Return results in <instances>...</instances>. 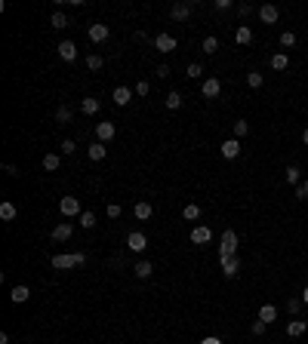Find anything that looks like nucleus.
<instances>
[{
	"mask_svg": "<svg viewBox=\"0 0 308 344\" xmlns=\"http://www.w3.org/2000/svg\"><path fill=\"white\" fill-rule=\"evenodd\" d=\"M237 246H241V240H237L234 231H225L219 240V261H225V258H234L237 255Z\"/></svg>",
	"mask_w": 308,
	"mask_h": 344,
	"instance_id": "nucleus-1",
	"label": "nucleus"
},
{
	"mask_svg": "<svg viewBox=\"0 0 308 344\" xmlns=\"http://www.w3.org/2000/svg\"><path fill=\"white\" fill-rule=\"evenodd\" d=\"M83 261H87V252H71V255H52V267H55V270L80 267Z\"/></svg>",
	"mask_w": 308,
	"mask_h": 344,
	"instance_id": "nucleus-2",
	"label": "nucleus"
},
{
	"mask_svg": "<svg viewBox=\"0 0 308 344\" xmlns=\"http://www.w3.org/2000/svg\"><path fill=\"white\" fill-rule=\"evenodd\" d=\"M191 12H194V3H191V0H182V3H173L170 16H173L176 22H188V19H191Z\"/></svg>",
	"mask_w": 308,
	"mask_h": 344,
	"instance_id": "nucleus-3",
	"label": "nucleus"
},
{
	"mask_svg": "<svg viewBox=\"0 0 308 344\" xmlns=\"http://www.w3.org/2000/svg\"><path fill=\"white\" fill-rule=\"evenodd\" d=\"M59 209H62L65 218H74V215H80V212H83L77 197H62V200H59Z\"/></svg>",
	"mask_w": 308,
	"mask_h": 344,
	"instance_id": "nucleus-4",
	"label": "nucleus"
},
{
	"mask_svg": "<svg viewBox=\"0 0 308 344\" xmlns=\"http://www.w3.org/2000/svg\"><path fill=\"white\" fill-rule=\"evenodd\" d=\"M127 249H130V252H145V249H148V237H145L142 231H133V234L127 237Z\"/></svg>",
	"mask_w": 308,
	"mask_h": 344,
	"instance_id": "nucleus-5",
	"label": "nucleus"
},
{
	"mask_svg": "<svg viewBox=\"0 0 308 344\" xmlns=\"http://www.w3.org/2000/svg\"><path fill=\"white\" fill-rule=\"evenodd\" d=\"M71 237H74V224L71 221H62V224L52 227V240L55 243H65V240H71Z\"/></svg>",
	"mask_w": 308,
	"mask_h": 344,
	"instance_id": "nucleus-6",
	"label": "nucleus"
},
{
	"mask_svg": "<svg viewBox=\"0 0 308 344\" xmlns=\"http://www.w3.org/2000/svg\"><path fill=\"white\" fill-rule=\"evenodd\" d=\"M114 135H117V126L111 123V120H105V123H99V126H96V138H99L102 145H105V141H111Z\"/></svg>",
	"mask_w": 308,
	"mask_h": 344,
	"instance_id": "nucleus-7",
	"label": "nucleus"
},
{
	"mask_svg": "<svg viewBox=\"0 0 308 344\" xmlns=\"http://www.w3.org/2000/svg\"><path fill=\"white\" fill-rule=\"evenodd\" d=\"M201 92H204V98H216V95L222 92L219 77H206V80H204V86H201Z\"/></svg>",
	"mask_w": 308,
	"mask_h": 344,
	"instance_id": "nucleus-8",
	"label": "nucleus"
},
{
	"mask_svg": "<svg viewBox=\"0 0 308 344\" xmlns=\"http://www.w3.org/2000/svg\"><path fill=\"white\" fill-rule=\"evenodd\" d=\"M209 237H213V234H209V227H206V224L191 227V243H194V246H204V243H209Z\"/></svg>",
	"mask_w": 308,
	"mask_h": 344,
	"instance_id": "nucleus-9",
	"label": "nucleus"
},
{
	"mask_svg": "<svg viewBox=\"0 0 308 344\" xmlns=\"http://www.w3.org/2000/svg\"><path fill=\"white\" fill-rule=\"evenodd\" d=\"M277 16H281V9H277V6H271V3L259 6V19H262L265 25H274V22H277Z\"/></svg>",
	"mask_w": 308,
	"mask_h": 344,
	"instance_id": "nucleus-10",
	"label": "nucleus"
},
{
	"mask_svg": "<svg viewBox=\"0 0 308 344\" xmlns=\"http://www.w3.org/2000/svg\"><path fill=\"white\" fill-rule=\"evenodd\" d=\"M154 46H157L160 52H173L176 49V37L173 34H157L154 37Z\"/></svg>",
	"mask_w": 308,
	"mask_h": 344,
	"instance_id": "nucleus-11",
	"label": "nucleus"
},
{
	"mask_svg": "<svg viewBox=\"0 0 308 344\" xmlns=\"http://www.w3.org/2000/svg\"><path fill=\"white\" fill-rule=\"evenodd\" d=\"M59 59H65V62H74L77 59V46L71 40H62L59 43Z\"/></svg>",
	"mask_w": 308,
	"mask_h": 344,
	"instance_id": "nucleus-12",
	"label": "nucleus"
},
{
	"mask_svg": "<svg viewBox=\"0 0 308 344\" xmlns=\"http://www.w3.org/2000/svg\"><path fill=\"white\" fill-rule=\"evenodd\" d=\"M237 154H241V141H237V138L222 141V157H225V160H234Z\"/></svg>",
	"mask_w": 308,
	"mask_h": 344,
	"instance_id": "nucleus-13",
	"label": "nucleus"
},
{
	"mask_svg": "<svg viewBox=\"0 0 308 344\" xmlns=\"http://www.w3.org/2000/svg\"><path fill=\"white\" fill-rule=\"evenodd\" d=\"M133 92L136 89H130V86H117V89H114V105H120V108L130 105L133 102Z\"/></svg>",
	"mask_w": 308,
	"mask_h": 344,
	"instance_id": "nucleus-14",
	"label": "nucleus"
},
{
	"mask_svg": "<svg viewBox=\"0 0 308 344\" xmlns=\"http://www.w3.org/2000/svg\"><path fill=\"white\" fill-rule=\"evenodd\" d=\"M222 274H225V277H237V274H241V258H225V261H222Z\"/></svg>",
	"mask_w": 308,
	"mask_h": 344,
	"instance_id": "nucleus-15",
	"label": "nucleus"
},
{
	"mask_svg": "<svg viewBox=\"0 0 308 344\" xmlns=\"http://www.w3.org/2000/svg\"><path fill=\"white\" fill-rule=\"evenodd\" d=\"M108 34H111L108 25H90V40H93V43H105Z\"/></svg>",
	"mask_w": 308,
	"mask_h": 344,
	"instance_id": "nucleus-16",
	"label": "nucleus"
},
{
	"mask_svg": "<svg viewBox=\"0 0 308 344\" xmlns=\"http://www.w3.org/2000/svg\"><path fill=\"white\" fill-rule=\"evenodd\" d=\"M305 329H308L305 320H290V323H287V335H290V338H302Z\"/></svg>",
	"mask_w": 308,
	"mask_h": 344,
	"instance_id": "nucleus-17",
	"label": "nucleus"
},
{
	"mask_svg": "<svg viewBox=\"0 0 308 344\" xmlns=\"http://www.w3.org/2000/svg\"><path fill=\"white\" fill-rule=\"evenodd\" d=\"M234 40H237V46H247V43H253V31H250V25H241L234 31Z\"/></svg>",
	"mask_w": 308,
	"mask_h": 344,
	"instance_id": "nucleus-18",
	"label": "nucleus"
},
{
	"mask_svg": "<svg viewBox=\"0 0 308 344\" xmlns=\"http://www.w3.org/2000/svg\"><path fill=\"white\" fill-rule=\"evenodd\" d=\"M9 298H12V304H25V301L31 298V289H28V286H16V289L9 292Z\"/></svg>",
	"mask_w": 308,
	"mask_h": 344,
	"instance_id": "nucleus-19",
	"label": "nucleus"
},
{
	"mask_svg": "<svg viewBox=\"0 0 308 344\" xmlns=\"http://www.w3.org/2000/svg\"><path fill=\"white\" fill-rule=\"evenodd\" d=\"M87 154H90V160H93V163H99V160H105L108 148L102 145V141H96V145H90V148H87Z\"/></svg>",
	"mask_w": 308,
	"mask_h": 344,
	"instance_id": "nucleus-20",
	"label": "nucleus"
},
{
	"mask_svg": "<svg viewBox=\"0 0 308 344\" xmlns=\"http://www.w3.org/2000/svg\"><path fill=\"white\" fill-rule=\"evenodd\" d=\"M133 274H136L139 280H148V277L154 274V264H151V261H139V264L133 267Z\"/></svg>",
	"mask_w": 308,
	"mask_h": 344,
	"instance_id": "nucleus-21",
	"label": "nucleus"
},
{
	"mask_svg": "<svg viewBox=\"0 0 308 344\" xmlns=\"http://www.w3.org/2000/svg\"><path fill=\"white\" fill-rule=\"evenodd\" d=\"M133 212H136V218H139V221H148V218H151V212H154V206L142 200V203H136V209H133Z\"/></svg>",
	"mask_w": 308,
	"mask_h": 344,
	"instance_id": "nucleus-22",
	"label": "nucleus"
},
{
	"mask_svg": "<svg viewBox=\"0 0 308 344\" xmlns=\"http://www.w3.org/2000/svg\"><path fill=\"white\" fill-rule=\"evenodd\" d=\"M259 320H265V323L271 326V323L277 320V307H274V304H262V307H259Z\"/></svg>",
	"mask_w": 308,
	"mask_h": 344,
	"instance_id": "nucleus-23",
	"label": "nucleus"
},
{
	"mask_svg": "<svg viewBox=\"0 0 308 344\" xmlns=\"http://www.w3.org/2000/svg\"><path fill=\"white\" fill-rule=\"evenodd\" d=\"M271 68H274V71H287V68H290V55H287V52L271 55Z\"/></svg>",
	"mask_w": 308,
	"mask_h": 344,
	"instance_id": "nucleus-24",
	"label": "nucleus"
},
{
	"mask_svg": "<svg viewBox=\"0 0 308 344\" xmlns=\"http://www.w3.org/2000/svg\"><path fill=\"white\" fill-rule=\"evenodd\" d=\"M99 98H83V102H80V111L83 114H90V117H93V114H99Z\"/></svg>",
	"mask_w": 308,
	"mask_h": 344,
	"instance_id": "nucleus-25",
	"label": "nucleus"
},
{
	"mask_svg": "<svg viewBox=\"0 0 308 344\" xmlns=\"http://www.w3.org/2000/svg\"><path fill=\"white\" fill-rule=\"evenodd\" d=\"M182 218H185V221H198L201 218V206L198 203H188L185 209H182Z\"/></svg>",
	"mask_w": 308,
	"mask_h": 344,
	"instance_id": "nucleus-26",
	"label": "nucleus"
},
{
	"mask_svg": "<svg viewBox=\"0 0 308 344\" xmlns=\"http://www.w3.org/2000/svg\"><path fill=\"white\" fill-rule=\"evenodd\" d=\"M16 215H19V209L12 203H0V218H3V221H12Z\"/></svg>",
	"mask_w": 308,
	"mask_h": 344,
	"instance_id": "nucleus-27",
	"label": "nucleus"
},
{
	"mask_svg": "<svg viewBox=\"0 0 308 344\" xmlns=\"http://www.w3.org/2000/svg\"><path fill=\"white\" fill-rule=\"evenodd\" d=\"M59 163H62L59 154H44V169L47 172H55V169H59Z\"/></svg>",
	"mask_w": 308,
	"mask_h": 344,
	"instance_id": "nucleus-28",
	"label": "nucleus"
},
{
	"mask_svg": "<svg viewBox=\"0 0 308 344\" xmlns=\"http://www.w3.org/2000/svg\"><path fill=\"white\" fill-rule=\"evenodd\" d=\"M247 83H250V89H259V86L265 83V77H262V71H250V74H247Z\"/></svg>",
	"mask_w": 308,
	"mask_h": 344,
	"instance_id": "nucleus-29",
	"label": "nucleus"
},
{
	"mask_svg": "<svg viewBox=\"0 0 308 344\" xmlns=\"http://www.w3.org/2000/svg\"><path fill=\"white\" fill-rule=\"evenodd\" d=\"M77 221H80V227L93 231V227H96V215H93V212H80V215H77Z\"/></svg>",
	"mask_w": 308,
	"mask_h": 344,
	"instance_id": "nucleus-30",
	"label": "nucleus"
},
{
	"mask_svg": "<svg viewBox=\"0 0 308 344\" xmlns=\"http://www.w3.org/2000/svg\"><path fill=\"white\" fill-rule=\"evenodd\" d=\"M50 25L55 28V31H62V28H68V16H65V12H52V19H50Z\"/></svg>",
	"mask_w": 308,
	"mask_h": 344,
	"instance_id": "nucleus-31",
	"label": "nucleus"
},
{
	"mask_svg": "<svg viewBox=\"0 0 308 344\" xmlns=\"http://www.w3.org/2000/svg\"><path fill=\"white\" fill-rule=\"evenodd\" d=\"M299 178H302V169H299V166H287V181H290V184H296V188H299V184H302Z\"/></svg>",
	"mask_w": 308,
	"mask_h": 344,
	"instance_id": "nucleus-32",
	"label": "nucleus"
},
{
	"mask_svg": "<svg viewBox=\"0 0 308 344\" xmlns=\"http://www.w3.org/2000/svg\"><path fill=\"white\" fill-rule=\"evenodd\" d=\"M201 49H204L206 55H216V52H219V40H216V37H204V46H201Z\"/></svg>",
	"mask_w": 308,
	"mask_h": 344,
	"instance_id": "nucleus-33",
	"label": "nucleus"
},
{
	"mask_svg": "<svg viewBox=\"0 0 308 344\" xmlns=\"http://www.w3.org/2000/svg\"><path fill=\"white\" fill-rule=\"evenodd\" d=\"M55 120H59V123H71V108L59 105V108H55Z\"/></svg>",
	"mask_w": 308,
	"mask_h": 344,
	"instance_id": "nucleus-34",
	"label": "nucleus"
},
{
	"mask_svg": "<svg viewBox=\"0 0 308 344\" xmlns=\"http://www.w3.org/2000/svg\"><path fill=\"white\" fill-rule=\"evenodd\" d=\"M102 65H105L102 55H96V52H90V55H87V68H90V71H99Z\"/></svg>",
	"mask_w": 308,
	"mask_h": 344,
	"instance_id": "nucleus-35",
	"label": "nucleus"
},
{
	"mask_svg": "<svg viewBox=\"0 0 308 344\" xmlns=\"http://www.w3.org/2000/svg\"><path fill=\"white\" fill-rule=\"evenodd\" d=\"M166 108H170V111H179V108H182V92H170V95H166Z\"/></svg>",
	"mask_w": 308,
	"mask_h": 344,
	"instance_id": "nucleus-36",
	"label": "nucleus"
},
{
	"mask_svg": "<svg viewBox=\"0 0 308 344\" xmlns=\"http://www.w3.org/2000/svg\"><path fill=\"white\" fill-rule=\"evenodd\" d=\"M247 132H250V123H247V120H237V123H234V138L241 141Z\"/></svg>",
	"mask_w": 308,
	"mask_h": 344,
	"instance_id": "nucleus-37",
	"label": "nucleus"
},
{
	"mask_svg": "<svg viewBox=\"0 0 308 344\" xmlns=\"http://www.w3.org/2000/svg\"><path fill=\"white\" fill-rule=\"evenodd\" d=\"M281 46L293 49V46H296V34H293V31H284V34H281Z\"/></svg>",
	"mask_w": 308,
	"mask_h": 344,
	"instance_id": "nucleus-38",
	"label": "nucleus"
},
{
	"mask_svg": "<svg viewBox=\"0 0 308 344\" xmlns=\"http://www.w3.org/2000/svg\"><path fill=\"white\" fill-rule=\"evenodd\" d=\"M302 304H305V301H302V298H290V301H287V310L293 313V317H296V313L302 310Z\"/></svg>",
	"mask_w": 308,
	"mask_h": 344,
	"instance_id": "nucleus-39",
	"label": "nucleus"
},
{
	"mask_svg": "<svg viewBox=\"0 0 308 344\" xmlns=\"http://www.w3.org/2000/svg\"><path fill=\"white\" fill-rule=\"evenodd\" d=\"M265 329H268V323H265V320H253L250 332H253V335H265Z\"/></svg>",
	"mask_w": 308,
	"mask_h": 344,
	"instance_id": "nucleus-40",
	"label": "nucleus"
},
{
	"mask_svg": "<svg viewBox=\"0 0 308 344\" xmlns=\"http://www.w3.org/2000/svg\"><path fill=\"white\" fill-rule=\"evenodd\" d=\"M201 74H204V65H201V62H191V65H188V77L194 80V77H201Z\"/></svg>",
	"mask_w": 308,
	"mask_h": 344,
	"instance_id": "nucleus-41",
	"label": "nucleus"
},
{
	"mask_svg": "<svg viewBox=\"0 0 308 344\" xmlns=\"http://www.w3.org/2000/svg\"><path fill=\"white\" fill-rule=\"evenodd\" d=\"M148 92H151V83L148 80H139L136 83V95H148Z\"/></svg>",
	"mask_w": 308,
	"mask_h": 344,
	"instance_id": "nucleus-42",
	"label": "nucleus"
},
{
	"mask_svg": "<svg viewBox=\"0 0 308 344\" xmlns=\"http://www.w3.org/2000/svg\"><path fill=\"white\" fill-rule=\"evenodd\" d=\"M74 151H77V145H74L71 138H65V141H62V154H68V157H71Z\"/></svg>",
	"mask_w": 308,
	"mask_h": 344,
	"instance_id": "nucleus-43",
	"label": "nucleus"
},
{
	"mask_svg": "<svg viewBox=\"0 0 308 344\" xmlns=\"http://www.w3.org/2000/svg\"><path fill=\"white\" fill-rule=\"evenodd\" d=\"M250 12H253V6H250V3H237V16H241V19H247Z\"/></svg>",
	"mask_w": 308,
	"mask_h": 344,
	"instance_id": "nucleus-44",
	"label": "nucleus"
},
{
	"mask_svg": "<svg viewBox=\"0 0 308 344\" xmlns=\"http://www.w3.org/2000/svg\"><path fill=\"white\" fill-rule=\"evenodd\" d=\"M296 197H299V200H308V181H302L299 188H296Z\"/></svg>",
	"mask_w": 308,
	"mask_h": 344,
	"instance_id": "nucleus-45",
	"label": "nucleus"
},
{
	"mask_svg": "<svg viewBox=\"0 0 308 344\" xmlns=\"http://www.w3.org/2000/svg\"><path fill=\"white\" fill-rule=\"evenodd\" d=\"M231 6H234L231 0H216V9H219V12H225V9H231Z\"/></svg>",
	"mask_w": 308,
	"mask_h": 344,
	"instance_id": "nucleus-46",
	"label": "nucleus"
},
{
	"mask_svg": "<svg viewBox=\"0 0 308 344\" xmlns=\"http://www.w3.org/2000/svg\"><path fill=\"white\" fill-rule=\"evenodd\" d=\"M108 215H111V218H120V206L117 203H108Z\"/></svg>",
	"mask_w": 308,
	"mask_h": 344,
	"instance_id": "nucleus-47",
	"label": "nucleus"
},
{
	"mask_svg": "<svg viewBox=\"0 0 308 344\" xmlns=\"http://www.w3.org/2000/svg\"><path fill=\"white\" fill-rule=\"evenodd\" d=\"M3 172H6V175H19V166H12V163H3Z\"/></svg>",
	"mask_w": 308,
	"mask_h": 344,
	"instance_id": "nucleus-48",
	"label": "nucleus"
},
{
	"mask_svg": "<svg viewBox=\"0 0 308 344\" xmlns=\"http://www.w3.org/2000/svg\"><path fill=\"white\" fill-rule=\"evenodd\" d=\"M201 344H222V341H219V338H216V335H206V338H204V341H201Z\"/></svg>",
	"mask_w": 308,
	"mask_h": 344,
	"instance_id": "nucleus-49",
	"label": "nucleus"
},
{
	"mask_svg": "<svg viewBox=\"0 0 308 344\" xmlns=\"http://www.w3.org/2000/svg\"><path fill=\"white\" fill-rule=\"evenodd\" d=\"M302 301H305V304H308V286H305V289H302Z\"/></svg>",
	"mask_w": 308,
	"mask_h": 344,
	"instance_id": "nucleus-50",
	"label": "nucleus"
},
{
	"mask_svg": "<svg viewBox=\"0 0 308 344\" xmlns=\"http://www.w3.org/2000/svg\"><path fill=\"white\" fill-rule=\"evenodd\" d=\"M302 141H305V145H308V129H305V132H302Z\"/></svg>",
	"mask_w": 308,
	"mask_h": 344,
	"instance_id": "nucleus-51",
	"label": "nucleus"
}]
</instances>
